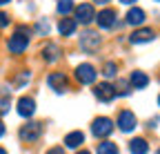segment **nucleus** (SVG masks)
I'll list each match as a JSON object with an SVG mask.
<instances>
[{
    "instance_id": "obj_34",
    "label": "nucleus",
    "mask_w": 160,
    "mask_h": 154,
    "mask_svg": "<svg viewBox=\"0 0 160 154\" xmlns=\"http://www.w3.org/2000/svg\"><path fill=\"white\" fill-rule=\"evenodd\" d=\"M156 154H160V147H158V152H156Z\"/></svg>"
},
{
    "instance_id": "obj_17",
    "label": "nucleus",
    "mask_w": 160,
    "mask_h": 154,
    "mask_svg": "<svg viewBox=\"0 0 160 154\" xmlns=\"http://www.w3.org/2000/svg\"><path fill=\"white\" fill-rule=\"evenodd\" d=\"M85 143V134L82 132H71V134H67V136H65V145L67 147H80V145H82Z\"/></svg>"
},
{
    "instance_id": "obj_26",
    "label": "nucleus",
    "mask_w": 160,
    "mask_h": 154,
    "mask_svg": "<svg viewBox=\"0 0 160 154\" xmlns=\"http://www.w3.org/2000/svg\"><path fill=\"white\" fill-rule=\"evenodd\" d=\"M47 154H65V150H62V147H51Z\"/></svg>"
},
{
    "instance_id": "obj_6",
    "label": "nucleus",
    "mask_w": 160,
    "mask_h": 154,
    "mask_svg": "<svg viewBox=\"0 0 160 154\" xmlns=\"http://www.w3.org/2000/svg\"><path fill=\"white\" fill-rule=\"evenodd\" d=\"M91 20H96V11H93V5L91 3H82L76 7V23L80 25H89Z\"/></svg>"
},
{
    "instance_id": "obj_11",
    "label": "nucleus",
    "mask_w": 160,
    "mask_h": 154,
    "mask_svg": "<svg viewBox=\"0 0 160 154\" xmlns=\"http://www.w3.org/2000/svg\"><path fill=\"white\" fill-rule=\"evenodd\" d=\"M116 11L113 9H102L98 16H96V20H98V27L100 29H111V27H116Z\"/></svg>"
},
{
    "instance_id": "obj_21",
    "label": "nucleus",
    "mask_w": 160,
    "mask_h": 154,
    "mask_svg": "<svg viewBox=\"0 0 160 154\" xmlns=\"http://www.w3.org/2000/svg\"><path fill=\"white\" fill-rule=\"evenodd\" d=\"M102 74L107 76V78H113V76L118 74V65H116L113 61H109V63H105V67H102Z\"/></svg>"
},
{
    "instance_id": "obj_29",
    "label": "nucleus",
    "mask_w": 160,
    "mask_h": 154,
    "mask_svg": "<svg viewBox=\"0 0 160 154\" xmlns=\"http://www.w3.org/2000/svg\"><path fill=\"white\" fill-rule=\"evenodd\" d=\"M120 3H122V5H133L136 0H120Z\"/></svg>"
},
{
    "instance_id": "obj_8",
    "label": "nucleus",
    "mask_w": 160,
    "mask_h": 154,
    "mask_svg": "<svg viewBox=\"0 0 160 154\" xmlns=\"http://www.w3.org/2000/svg\"><path fill=\"white\" fill-rule=\"evenodd\" d=\"M93 94H96V98L102 101V103H111L116 96H118V94H116V87L109 85V83H100V85H96V87H93Z\"/></svg>"
},
{
    "instance_id": "obj_30",
    "label": "nucleus",
    "mask_w": 160,
    "mask_h": 154,
    "mask_svg": "<svg viewBox=\"0 0 160 154\" xmlns=\"http://www.w3.org/2000/svg\"><path fill=\"white\" fill-rule=\"evenodd\" d=\"M7 3H11V0H0V7H2V5H7Z\"/></svg>"
},
{
    "instance_id": "obj_32",
    "label": "nucleus",
    "mask_w": 160,
    "mask_h": 154,
    "mask_svg": "<svg viewBox=\"0 0 160 154\" xmlns=\"http://www.w3.org/2000/svg\"><path fill=\"white\" fill-rule=\"evenodd\" d=\"M0 154H7V150H2V147H0Z\"/></svg>"
},
{
    "instance_id": "obj_1",
    "label": "nucleus",
    "mask_w": 160,
    "mask_h": 154,
    "mask_svg": "<svg viewBox=\"0 0 160 154\" xmlns=\"http://www.w3.org/2000/svg\"><path fill=\"white\" fill-rule=\"evenodd\" d=\"M27 45H29V29L27 27H18L13 31V36L9 38V43H7L11 54H22L27 49Z\"/></svg>"
},
{
    "instance_id": "obj_15",
    "label": "nucleus",
    "mask_w": 160,
    "mask_h": 154,
    "mask_svg": "<svg viewBox=\"0 0 160 154\" xmlns=\"http://www.w3.org/2000/svg\"><path fill=\"white\" fill-rule=\"evenodd\" d=\"M142 23H145V11H142V9L133 7V9H129V11H127V25L138 27V25H142Z\"/></svg>"
},
{
    "instance_id": "obj_5",
    "label": "nucleus",
    "mask_w": 160,
    "mask_h": 154,
    "mask_svg": "<svg viewBox=\"0 0 160 154\" xmlns=\"http://www.w3.org/2000/svg\"><path fill=\"white\" fill-rule=\"evenodd\" d=\"M47 83H49V87H51L53 92H58V94H62V92L69 89V78H67V74H62V72L49 74V76H47Z\"/></svg>"
},
{
    "instance_id": "obj_16",
    "label": "nucleus",
    "mask_w": 160,
    "mask_h": 154,
    "mask_svg": "<svg viewBox=\"0 0 160 154\" xmlns=\"http://www.w3.org/2000/svg\"><path fill=\"white\" fill-rule=\"evenodd\" d=\"M42 58H45L47 63H56V61L60 58V47H58L56 43L45 45V49H42Z\"/></svg>"
},
{
    "instance_id": "obj_27",
    "label": "nucleus",
    "mask_w": 160,
    "mask_h": 154,
    "mask_svg": "<svg viewBox=\"0 0 160 154\" xmlns=\"http://www.w3.org/2000/svg\"><path fill=\"white\" fill-rule=\"evenodd\" d=\"M5 136V125H2V121H0V139Z\"/></svg>"
},
{
    "instance_id": "obj_33",
    "label": "nucleus",
    "mask_w": 160,
    "mask_h": 154,
    "mask_svg": "<svg viewBox=\"0 0 160 154\" xmlns=\"http://www.w3.org/2000/svg\"><path fill=\"white\" fill-rule=\"evenodd\" d=\"M158 105H160V96H158Z\"/></svg>"
},
{
    "instance_id": "obj_18",
    "label": "nucleus",
    "mask_w": 160,
    "mask_h": 154,
    "mask_svg": "<svg viewBox=\"0 0 160 154\" xmlns=\"http://www.w3.org/2000/svg\"><path fill=\"white\" fill-rule=\"evenodd\" d=\"M129 152L131 154H147L149 152V145L145 139H131L129 141Z\"/></svg>"
},
{
    "instance_id": "obj_19",
    "label": "nucleus",
    "mask_w": 160,
    "mask_h": 154,
    "mask_svg": "<svg viewBox=\"0 0 160 154\" xmlns=\"http://www.w3.org/2000/svg\"><path fill=\"white\" fill-rule=\"evenodd\" d=\"M58 13L60 16H69L73 11V0H58Z\"/></svg>"
},
{
    "instance_id": "obj_20",
    "label": "nucleus",
    "mask_w": 160,
    "mask_h": 154,
    "mask_svg": "<svg viewBox=\"0 0 160 154\" xmlns=\"http://www.w3.org/2000/svg\"><path fill=\"white\" fill-rule=\"evenodd\" d=\"M98 154H118V145L111 141H102L98 145Z\"/></svg>"
},
{
    "instance_id": "obj_2",
    "label": "nucleus",
    "mask_w": 160,
    "mask_h": 154,
    "mask_svg": "<svg viewBox=\"0 0 160 154\" xmlns=\"http://www.w3.org/2000/svg\"><path fill=\"white\" fill-rule=\"evenodd\" d=\"M111 132H113V121L111 119H107V116L93 119V123H91V134H93V136L105 139V136H109Z\"/></svg>"
},
{
    "instance_id": "obj_22",
    "label": "nucleus",
    "mask_w": 160,
    "mask_h": 154,
    "mask_svg": "<svg viewBox=\"0 0 160 154\" xmlns=\"http://www.w3.org/2000/svg\"><path fill=\"white\" fill-rule=\"evenodd\" d=\"M129 85H127V81H120L118 85H116V94H120V96H127L129 94V89H127Z\"/></svg>"
},
{
    "instance_id": "obj_12",
    "label": "nucleus",
    "mask_w": 160,
    "mask_h": 154,
    "mask_svg": "<svg viewBox=\"0 0 160 154\" xmlns=\"http://www.w3.org/2000/svg\"><path fill=\"white\" fill-rule=\"evenodd\" d=\"M156 38V31L153 29H136L131 36H129V43L133 45H140V43H149Z\"/></svg>"
},
{
    "instance_id": "obj_28",
    "label": "nucleus",
    "mask_w": 160,
    "mask_h": 154,
    "mask_svg": "<svg viewBox=\"0 0 160 154\" xmlns=\"http://www.w3.org/2000/svg\"><path fill=\"white\" fill-rule=\"evenodd\" d=\"M93 3H96V5H107L109 0H93Z\"/></svg>"
},
{
    "instance_id": "obj_10",
    "label": "nucleus",
    "mask_w": 160,
    "mask_h": 154,
    "mask_svg": "<svg viewBox=\"0 0 160 154\" xmlns=\"http://www.w3.org/2000/svg\"><path fill=\"white\" fill-rule=\"evenodd\" d=\"M16 109H18V114L22 119H29V116H33V112H36V101L29 98V96H22V98H18Z\"/></svg>"
},
{
    "instance_id": "obj_25",
    "label": "nucleus",
    "mask_w": 160,
    "mask_h": 154,
    "mask_svg": "<svg viewBox=\"0 0 160 154\" xmlns=\"http://www.w3.org/2000/svg\"><path fill=\"white\" fill-rule=\"evenodd\" d=\"M9 25V16L7 13H2V11H0V29H5Z\"/></svg>"
},
{
    "instance_id": "obj_35",
    "label": "nucleus",
    "mask_w": 160,
    "mask_h": 154,
    "mask_svg": "<svg viewBox=\"0 0 160 154\" xmlns=\"http://www.w3.org/2000/svg\"><path fill=\"white\" fill-rule=\"evenodd\" d=\"M158 3H160V0H158Z\"/></svg>"
},
{
    "instance_id": "obj_7",
    "label": "nucleus",
    "mask_w": 160,
    "mask_h": 154,
    "mask_svg": "<svg viewBox=\"0 0 160 154\" xmlns=\"http://www.w3.org/2000/svg\"><path fill=\"white\" fill-rule=\"evenodd\" d=\"M100 36L96 34V31H85L82 34V38H80V47H82L87 54H93V51H98V47H100Z\"/></svg>"
},
{
    "instance_id": "obj_23",
    "label": "nucleus",
    "mask_w": 160,
    "mask_h": 154,
    "mask_svg": "<svg viewBox=\"0 0 160 154\" xmlns=\"http://www.w3.org/2000/svg\"><path fill=\"white\" fill-rule=\"evenodd\" d=\"M29 76H31L29 72H25V74H18V76H16V85H25V83L29 81Z\"/></svg>"
},
{
    "instance_id": "obj_3",
    "label": "nucleus",
    "mask_w": 160,
    "mask_h": 154,
    "mask_svg": "<svg viewBox=\"0 0 160 154\" xmlns=\"http://www.w3.org/2000/svg\"><path fill=\"white\" fill-rule=\"evenodd\" d=\"M40 134H42V125H40V123H27V125L20 127L18 136H20V141H25V143H33V141L40 139Z\"/></svg>"
},
{
    "instance_id": "obj_9",
    "label": "nucleus",
    "mask_w": 160,
    "mask_h": 154,
    "mask_svg": "<svg viewBox=\"0 0 160 154\" xmlns=\"http://www.w3.org/2000/svg\"><path fill=\"white\" fill-rule=\"evenodd\" d=\"M136 125H138V121L133 116V112L122 109V112L118 114V127H120V132H133Z\"/></svg>"
},
{
    "instance_id": "obj_14",
    "label": "nucleus",
    "mask_w": 160,
    "mask_h": 154,
    "mask_svg": "<svg viewBox=\"0 0 160 154\" xmlns=\"http://www.w3.org/2000/svg\"><path fill=\"white\" fill-rule=\"evenodd\" d=\"M76 27H78L76 18H62V20L58 23V31H60V36H73V34H76Z\"/></svg>"
},
{
    "instance_id": "obj_13",
    "label": "nucleus",
    "mask_w": 160,
    "mask_h": 154,
    "mask_svg": "<svg viewBox=\"0 0 160 154\" xmlns=\"http://www.w3.org/2000/svg\"><path fill=\"white\" fill-rule=\"evenodd\" d=\"M129 85L133 89H145L149 85V76L145 72H131V78H129Z\"/></svg>"
},
{
    "instance_id": "obj_24",
    "label": "nucleus",
    "mask_w": 160,
    "mask_h": 154,
    "mask_svg": "<svg viewBox=\"0 0 160 154\" xmlns=\"http://www.w3.org/2000/svg\"><path fill=\"white\" fill-rule=\"evenodd\" d=\"M36 31H40V34H42V36H45V34L49 31V25H47V20H42V23H40V25H36Z\"/></svg>"
},
{
    "instance_id": "obj_4",
    "label": "nucleus",
    "mask_w": 160,
    "mask_h": 154,
    "mask_svg": "<svg viewBox=\"0 0 160 154\" xmlns=\"http://www.w3.org/2000/svg\"><path fill=\"white\" fill-rule=\"evenodd\" d=\"M76 81L80 83V85H91L93 81H96V69H93V65H89V63H82V65H78L76 67Z\"/></svg>"
},
{
    "instance_id": "obj_31",
    "label": "nucleus",
    "mask_w": 160,
    "mask_h": 154,
    "mask_svg": "<svg viewBox=\"0 0 160 154\" xmlns=\"http://www.w3.org/2000/svg\"><path fill=\"white\" fill-rule=\"evenodd\" d=\"M78 154H91V152H87V150H82V152H78Z\"/></svg>"
}]
</instances>
